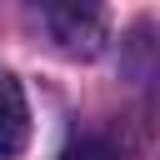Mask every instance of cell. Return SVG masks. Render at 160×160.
<instances>
[{
    "instance_id": "1",
    "label": "cell",
    "mask_w": 160,
    "mask_h": 160,
    "mask_svg": "<svg viewBox=\"0 0 160 160\" xmlns=\"http://www.w3.org/2000/svg\"><path fill=\"white\" fill-rule=\"evenodd\" d=\"M40 20L50 25V35L70 50V55H95L100 40H105V20L95 10H80V5H65V10H40Z\"/></svg>"
},
{
    "instance_id": "2",
    "label": "cell",
    "mask_w": 160,
    "mask_h": 160,
    "mask_svg": "<svg viewBox=\"0 0 160 160\" xmlns=\"http://www.w3.org/2000/svg\"><path fill=\"white\" fill-rule=\"evenodd\" d=\"M30 140V110H25V95L15 85V75L0 70V155H20Z\"/></svg>"
},
{
    "instance_id": "3",
    "label": "cell",
    "mask_w": 160,
    "mask_h": 160,
    "mask_svg": "<svg viewBox=\"0 0 160 160\" xmlns=\"http://www.w3.org/2000/svg\"><path fill=\"white\" fill-rule=\"evenodd\" d=\"M60 160H120V155H115L110 140H100V135H80V140H70V145L60 150Z\"/></svg>"
}]
</instances>
